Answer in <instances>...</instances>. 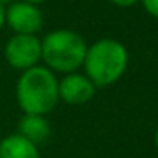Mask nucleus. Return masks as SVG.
<instances>
[{"instance_id":"1","label":"nucleus","mask_w":158,"mask_h":158,"mask_svg":"<svg viewBox=\"0 0 158 158\" xmlns=\"http://www.w3.org/2000/svg\"><path fill=\"white\" fill-rule=\"evenodd\" d=\"M17 104L24 114L46 116L56 107L58 97V78L46 66H32L22 72L15 85Z\"/></svg>"},{"instance_id":"2","label":"nucleus","mask_w":158,"mask_h":158,"mask_svg":"<svg viewBox=\"0 0 158 158\" xmlns=\"http://www.w3.org/2000/svg\"><path fill=\"white\" fill-rule=\"evenodd\" d=\"M127 61L129 55L126 46L117 39L104 38L87 48L82 66H85V77L100 89L116 83L126 72Z\"/></svg>"},{"instance_id":"3","label":"nucleus","mask_w":158,"mask_h":158,"mask_svg":"<svg viewBox=\"0 0 158 158\" xmlns=\"http://www.w3.org/2000/svg\"><path fill=\"white\" fill-rule=\"evenodd\" d=\"M87 43L72 29H55L41 39V61L58 73H73L83 65Z\"/></svg>"},{"instance_id":"4","label":"nucleus","mask_w":158,"mask_h":158,"mask_svg":"<svg viewBox=\"0 0 158 158\" xmlns=\"http://www.w3.org/2000/svg\"><path fill=\"white\" fill-rule=\"evenodd\" d=\"M5 61L15 70L38 66L41 61V39L36 34H14L4 48Z\"/></svg>"},{"instance_id":"5","label":"nucleus","mask_w":158,"mask_h":158,"mask_svg":"<svg viewBox=\"0 0 158 158\" xmlns=\"http://www.w3.org/2000/svg\"><path fill=\"white\" fill-rule=\"evenodd\" d=\"M43 21L39 5L17 0L5 7V24L15 34H38L43 27Z\"/></svg>"},{"instance_id":"6","label":"nucleus","mask_w":158,"mask_h":158,"mask_svg":"<svg viewBox=\"0 0 158 158\" xmlns=\"http://www.w3.org/2000/svg\"><path fill=\"white\" fill-rule=\"evenodd\" d=\"M97 87L89 77L82 73H66L58 82V97L60 100L70 106H82L94 99Z\"/></svg>"},{"instance_id":"7","label":"nucleus","mask_w":158,"mask_h":158,"mask_svg":"<svg viewBox=\"0 0 158 158\" xmlns=\"http://www.w3.org/2000/svg\"><path fill=\"white\" fill-rule=\"evenodd\" d=\"M17 133L34 144H41L51 134V126L44 116L24 114L17 124Z\"/></svg>"},{"instance_id":"8","label":"nucleus","mask_w":158,"mask_h":158,"mask_svg":"<svg viewBox=\"0 0 158 158\" xmlns=\"http://www.w3.org/2000/svg\"><path fill=\"white\" fill-rule=\"evenodd\" d=\"M0 156L2 158H39L38 144L31 143L19 133L9 134L0 141Z\"/></svg>"},{"instance_id":"9","label":"nucleus","mask_w":158,"mask_h":158,"mask_svg":"<svg viewBox=\"0 0 158 158\" xmlns=\"http://www.w3.org/2000/svg\"><path fill=\"white\" fill-rule=\"evenodd\" d=\"M143 9L151 15V17L158 19V0H139Z\"/></svg>"},{"instance_id":"10","label":"nucleus","mask_w":158,"mask_h":158,"mask_svg":"<svg viewBox=\"0 0 158 158\" xmlns=\"http://www.w3.org/2000/svg\"><path fill=\"white\" fill-rule=\"evenodd\" d=\"M112 5H116V7H121V9H127V7H133V5H136L139 0H109Z\"/></svg>"},{"instance_id":"11","label":"nucleus","mask_w":158,"mask_h":158,"mask_svg":"<svg viewBox=\"0 0 158 158\" xmlns=\"http://www.w3.org/2000/svg\"><path fill=\"white\" fill-rule=\"evenodd\" d=\"M4 26H5V9L0 5V31L4 29Z\"/></svg>"},{"instance_id":"12","label":"nucleus","mask_w":158,"mask_h":158,"mask_svg":"<svg viewBox=\"0 0 158 158\" xmlns=\"http://www.w3.org/2000/svg\"><path fill=\"white\" fill-rule=\"evenodd\" d=\"M22 2H27V4H32V5H39L43 2H48V0H22Z\"/></svg>"},{"instance_id":"13","label":"nucleus","mask_w":158,"mask_h":158,"mask_svg":"<svg viewBox=\"0 0 158 158\" xmlns=\"http://www.w3.org/2000/svg\"><path fill=\"white\" fill-rule=\"evenodd\" d=\"M12 4V0H0V5H2V7H7V5H10Z\"/></svg>"},{"instance_id":"14","label":"nucleus","mask_w":158,"mask_h":158,"mask_svg":"<svg viewBox=\"0 0 158 158\" xmlns=\"http://www.w3.org/2000/svg\"><path fill=\"white\" fill-rule=\"evenodd\" d=\"M155 144H156V148H158V127H156V131H155Z\"/></svg>"},{"instance_id":"15","label":"nucleus","mask_w":158,"mask_h":158,"mask_svg":"<svg viewBox=\"0 0 158 158\" xmlns=\"http://www.w3.org/2000/svg\"><path fill=\"white\" fill-rule=\"evenodd\" d=\"M0 158H2V156H0Z\"/></svg>"}]
</instances>
